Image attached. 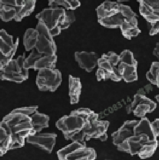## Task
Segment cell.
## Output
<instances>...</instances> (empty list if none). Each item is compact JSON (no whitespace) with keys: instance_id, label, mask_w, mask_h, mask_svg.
Returning <instances> with one entry per match:
<instances>
[{"instance_id":"obj_1","label":"cell","mask_w":159,"mask_h":160,"mask_svg":"<svg viewBox=\"0 0 159 160\" xmlns=\"http://www.w3.org/2000/svg\"><path fill=\"white\" fill-rule=\"evenodd\" d=\"M98 22L108 28H119L126 38L131 39L141 33L137 16L128 6L105 1L96 9Z\"/></svg>"},{"instance_id":"obj_2","label":"cell","mask_w":159,"mask_h":160,"mask_svg":"<svg viewBox=\"0 0 159 160\" xmlns=\"http://www.w3.org/2000/svg\"><path fill=\"white\" fill-rule=\"evenodd\" d=\"M38 108L36 105L17 108L3 118L0 127L3 128L11 137L9 150L22 148L25 139L32 135L31 116Z\"/></svg>"},{"instance_id":"obj_3","label":"cell","mask_w":159,"mask_h":160,"mask_svg":"<svg viewBox=\"0 0 159 160\" xmlns=\"http://www.w3.org/2000/svg\"><path fill=\"white\" fill-rule=\"evenodd\" d=\"M159 142L151 128V122L145 117L142 118L137 124L134 134L117 149L132 156L138 155L145 159L152 156L157 149Z\"/></svg>"},{"instance_id":"obj_4","label":"cell","mask_w":159,"mask_h":160,"mask_svg":"<svg viewBox=\"0 0 159 160\" xmlns=\"http://www.w3.org/2000/svg\"><path fill=\"white\" fill-rule=\"evenodd\" d=\"M36 18L45 24L53 37L59 35L61 30L67 29L75 21L74 12L57 6L44 9Z\"/></svg>"},{"instance_id":"obj_5","label":"cell","mask_w":159,"mask_h":160,"mask_svg":"<svg viewBox=\"0 0 159 160\" xmlns=\"http://www.w3.org/2000/svg\"><path fill=\"white\" fill-rule=\"evenodd\" d=\"M96 118H99V114L89 108H78L72 111L70 115L60 118L56 122V126L64 136L78 132L88 121Z\"/></svg>"},{"instance_id":"obj_6","label":"cell","mask_w":159,"mask_h":160,"mask_svg":"<svg viewBox=\"0 0 159 160\" xmlns=\"http://www.w3.org/2000/svg\"><path fill=\"white\" fill-rule=\"evenodd\" d=\"M110 122L101 120L99 118L94 119L85 124L83 128L78 132L64 136L66 140L85 143L92 138L99 139L101 141H106L108 139L107 133Z\"/></svg>"},{"instance_id":"obj_7","label":"cell","mask_w":159,"mask_h":160,"mask_svg":"<svg viewBox=\"0 0 159 160\" xmlns=\"http://www.w3.org/2000/svg\"><path fill=\"white\" fill-rule=\"evenodd\" d=\"M119 55L113 51L103 54L98 61V69L96 72L97 80L111 79L114 82H120L123 79L118 70Z\"/></svg>"},{"instance_id":"obj_8","label":"cell","mask_w":159,"mask_h":160,"mask_svg":"<svg viewBox=\"0 0 159 160\" xmlns=\"http://www.w3.org/2000/svg\"><path fill=\"white\" fill-rule=\"evenodd\" d=\"M25 56V53H24L23 55L18 56L17 59H12L6 66L0 69L1 79L17 83H21L28 79L29 70L24 67Z\"/></svg>"},{"instance_id":"obj_9","label":"cell","mask_w":159,"mask_h":160,"mask_svg":"<svg viewBox=\"0 0 159 160\" xmlns=\"http://www.w3.org/2000/svg\"><path fill=\"white\" fill-rule=\"evenodd\" d=\"M36 76V83L41 91H56L61 83L62 74L60 71L55 69L39 70Z\"/></svg>"},{"instance_id":"obj_10","label":"cell","mask_w":159,"mask_h":160,"mask_svg":"<svg viewBox=\"0 0 159 160\" xmlns=\"http://www.w3.org/2000/svg\"><path fill=\"white\" fill-rule=\"evenodd\" d=\"M118 70L123 79L126 82H132L138 79L137 65L138 62L135 59L131 51L125 50L119 55Z\"/></svg>"},{"instance_id":"obj_11","label":"cell","mask_w":159,"mask_h":160,"mask_svg":"<svg viewBox=\"0 0 159 160\" xmlns=\"http://www.w3.org/2000/svg\"><path fill=\"white\" fill-rule=\"evenodd\" d=\"M36 29L38 33L37 42L35 47L36 50L43 55H56L57 48L53 37L45 24L38 20Z\"/></svg>"},{"instance_id":"obj_12","label":"cell","mask_w":159,"mask_h":160,"mask_svg":"<svg viewBox=\"0 0 159 160\" xmlns=\"http://www.w3.org/2000/svg\"><path fill=\"white\" fill-rule=\"evenodd\" d=\"M156 108V103L146 96L136 94L133 101L126 107V111L128 114L132 112L135 116L143 118L147 113L152 112Z\"/></svg>"},{"instance_id":"obj_13","label":"cell","mask_w":159,"mask_h":160,"mask_svg":"<svg viewBox=\"0 0 159 160\" xmlns=\"http://www.w3.org/2000/svg\"><path fill=\"white\" fill-rule=\"evenodd\" d=\"M57 136L56 133H54L35 134L27 137L26 141L28 143L33 145L48 153H51L56 144Z\"/></svg>"},{"instance_id":"obj_14","label":"cell","mask_w":159,"mask_h":160,"mask_svg":"<svg viewBox=\"0 0 159 160\" xmlns=\"http://www.w3.org/2000/svg\"><path fill=\"white\" fill-rule=\"evenodd\" d=\"M139 12L150 25L159 21V0H137Z\"/></svg>"},{"instance_id":"obj_15","label":"cell","mask_w":159,"mask_h":160,"mask_svg":"<svg viewBox=\"0 0 159 160\" xmlns=\"http://www.w3.org/2000/svg\"><path fill=\"white\" fill-rule=\"evenodd\" d=\"M140 120H128L117 131L112 133L113 144L118 147L126 142L134 132V129Z\"/></svg>"},{"instance_id":"obj_16","label":"cell","mask_w":159,"mask_h":160,"mask_svg":"<svg viewBox=\"0 0 159 160\" xmlns=\"http://www.w3.org/2000/svg\"><path fill=\"white\" fill-rule=\"evenodd\" d=\"M75 58L79 66L87 72H91L98 65L99 56L95 52H75Z\"/></svg>"},{"instance_id":"obj_17","label":"cell","mask_w":159,"mask_h":160,"mask_svg":"<svg viewBox=\"0 0 159 160\" xmlns=\"http://www.w3.org/2000/svg\"><path fill=\"white\" fill-rule=\"evenodd\" d=\"M32 119V135L40 132L43 128L49 127L50 117L46 114L38 112L37 110L31 116Z\"/></svg>"},{"instance_id":"obj_18","label":"cell","mask_w":159,"mask_h":160,"mask_svg":"<svg viewBox=\"0 0 159 160\" xmlns=\"http://www.w3.org/2000/svg\"><path fill=\"white\" fill-rule=\"evenodd\" d=\"M82 84L80 78H74L69 75V96L71 104L79 102L81 94Z\"/></svg>"},{"instance_id":"obj_19","label":"cell","mask_w":159,"mask_h":160,"mask_svg":"<svg viewBox=\"0 0 159 160\" xmlns=\"http://www.w3.org/2000/svg\"><path fill=\"white\" fill-rule=\"evenodd\" d=\"M95 150L91 148L83 146L73 152L66 158L65 160H94L96 159Z\"/></svg>"},{"instance_id":"obj_20","label":"cell","mask_w":159,"mask_h":160,"mask_svg":"<svg viewBox=\"0 0 159 160\" xmlns=\"http://www.w3.org/2000/svg\"><path fill=\"white\" fill-rule=\"evenodd\" d=\"M15 43L13 42V36L9 35L5 30L0 31V53L6 56L13 49Z\"/></svg>"},{"instance_id":"obj_21","label":"cell","mask_w":159,"mask_h":160,"mask_svg":"<svg viewBox=\"0 0 159 160\" xmlns=\"http://www.w3.org/2000/svg\"><path fill=\"white\" fill-rule=\"evenodd\" d=\"M38 33L36 29L29 28L26 30L23 37V44L26 51H29L35 48L37 42Z\"/></svg>"},{"instance_id":"obj_22","label":"cell","mask_w":159,"mask_h":160,"mask_svg":"<svg viewBox=\"0 0 159 160\" xmlns=\"http://www.w3.org/2000/svg\"><path fill=\"white\" fill-rule=\"evenodd\" d=\"M57 58L56 55H44L37 61L34 69L39 70L41 69H55Z\"/></svg>"},{"instance_id":"obj_23","label":"cell","mask_w":159,"mask_h":160,"mask_svg":"<svg viewBox=\"0 0 159 160\" xmlns=\"http://www.w3.org/2000/svg\"><path fill=\"white\" fill-rule=\"evenodd\" d=\"M86 146L85 143L78 142V141H73V143L69 145L64 147L63 148L58 151L57 152L59 160H65L67 156L73 153V152L79 149L80 148Z\"/></svg>"},{"instance_id":"obj_24","label":"cell","mask_w":159,"mask_h":160,"mask_svg":"<svg viewBox=\"0 0 159 160\" xmlns=\"http://www.w3.org/2000/svg\"><path fill=\"white\" fill-rule=\"evenodd\" d=\"M36 2V1L35 0L26 1L25 4L22 6L21 9L15 17V21L17 22H21L24 18L30 16L34 10Z\"/></svg>"},{"instance_id":"obj_25","label":"cell","mask_w":159,"mask_h":160,"mask_svg":"<svg viewBox=\"0 0 159 160\" xmlns=\"http://www.w3.org/2000/svg\"><path fill=\"white\" fill-rule=\"evenodd\" d=\"M146 76L148 81L159 88V62H154L152 63Z\"/></svg>"},{"instance_id":"obj_26","label":"cell","mask_w":159,"mask_h":160,"mask_svg":"<svg viewBox=\"0 0 159 160\" xmlns=\"http://www.w3.org/2000/svg\"><path fill=\"white\" fill-rule=\"evenodd\" d=\"M0 156L2 157L9 150L11 137L3 128L0 127Z\"/></svg>"},{"instance_id":"obj_27","label":"cell","mask_w":159,"mask_h":160,"mask_svg":"<svg viewBox=\"0 0 159 160\" xmlns=\"http://www.w3.org/2000/svg\"><path fill=\"white\" fill-rule=\"evenodd\" d=\"M43 54L39 53L37 51L32 49L31 53L28 56V58H26L24 62V67L26 69H34L35 63L38 59H40L43 56Z\"/></svg>"},{"instance_id":"obj_28","label":"cell","mask_w":159,"mask_h":160,"mask_svg":"<svg viewBox=\"0 0 159 160\" xmlns=\"http://www.w3.org/2000/svg\"><path fill=\"white\" fill-rule=\"evenodd\" d=\"M64 6L67 10H75L81 6L79 0H55L51 6L57 7V6Z\"/></svg>"},{"instance_id":"obj_29","label":"cell","mask_w":159,"mask_h":160,"mask_svg":"<svg viewBox=\"0 0 159 160\" xmlns=\"http://www.w3.org/2000/svg\"><path fill=\"white\" fill-rule=\"evenodd\" d=\"M18 43H19V38H17L16 39V42H15V45L13 49L11 51L10 54L8 55L4 56L1 54V60H0V69H2L6 66L10 61L13 59V56L15 55L17 49L18 48Z\"/></svg>"},{"instance_id":"obj_30","label":"cell","mask_w":159,"mask_h":160,"mask_svg":"<svg viewBox=\"0 0 159 160\" xmlns=\"http://www.w3.org/2000/svg\"><path fill=\"white\" fill-rule=\"evenodd\" d=\"M153 90V87L151 84H147L143 88H140L137 91L136 94L146 96L147 94L150 93Z\"/></svg>"},{"instance_id":"obj_31","label":"cell","mask_w":159,"mask_h":160,"mask_svg":"<svg viewBox=\"0 0 159 160\" xmlns=\"http://www.w3.org/2000/svg\"><path fill=\"white\" fill-rule=\"evenodd\" d=\"M151 126L155 136H159V119H156L153 122H151Z\"/></svg>"},{"instance_id":"obj_32","label":"cell","mask_w":159,"mask_h":160,"mask_svg":"<svg viewBox=\"0 0 159 160\" xmlns=\"http://www.w3.org/2000/svg\"><path fill=\"white\" fill-rule=\"evenodd\" d=\"M159 33V21L155 24L151 25L149 35H154Z\"/></svg>"},{"instance_id":"obj_33","label":"cell","mask_w":159,"mask_h":160,"mask_svg":"<svg viewBox=\"0 0 159 160\" xmlns=\"http://www.w3.org/2000/svg\"><path fill=\"white\" fill-rule=\"evenodd\" d=\"M153 54L158 58L159 60V42L157 43L156 46L155 47L154 51H153Z\"/></svg>"},{"instance_id":"obj_34","label":"cell","mask_w":159,"mask_h":160,"mask_svg":"<svg viewBox=\"0 0 159 160\" xmlns=\"http://www.w3.org/2000/svg\"><path fill=\"white\" fill-rule=\"evenodd\" d=\"M55 0H48V2H49V5L50 6L52 5V4H53V2H54Z\"/></svg>"},{"instance_id":"obj_35","label":"cell","mask_w":159,"mask_h":160,"mask_svg":"<svg viewBox=\"0 0 159 160\" xmlns=\"http://www.w3.org/2000/svg\"><path fill=\"white\" fill-rule=\"evenodd\" d=\"M117 1L119 2H127L129 0H117Z\"/></svg>"},{"instance_id":"obj_36","label":"cell","mask_w":159,"mask_h":160,"mask_svg":"<svg viewBox=\"0 0 159 160\" xmlns=\"http://www.w3.org/2000/svg\"><path fill=\"white\" fill-rule=\"evenodd\" d=\"M156 99L159 102V95H158L156 96V97H155Z\"/></svg>"},{"instance_id":"obj_37","label":"cell","mask_w":159,"mask_h":160,"mask_svg":"<svg viewBox=\"0 0 159 160\" xmlns=\"http://www.w3.org/2000/svg\"><path fill=\"white\" fill-rule=\"evenodd\" d=\"M25 1H26V0H25ZM35 1H37V0H35Z\"/></svg>"}]
</instances>
